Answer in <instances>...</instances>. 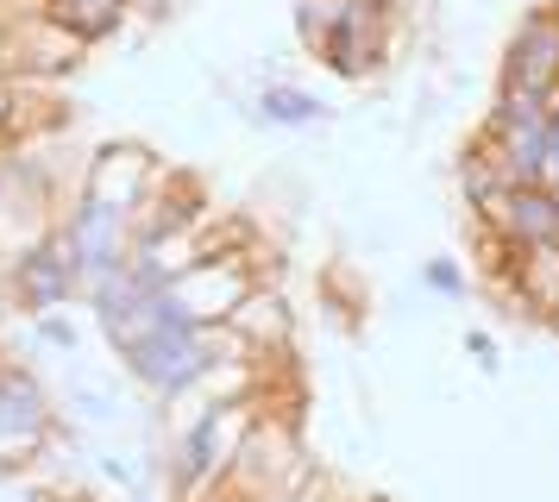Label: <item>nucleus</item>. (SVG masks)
<instances>
[{
	"label": "nucleus",
	"instance_id": "obj_1",
	"mask_svg": "<svg viewBox=\"0 0 559 502\" xmlns=\"http://www.w3.org/2000/svg\"><path fill=\"white\" fill-rule=\"evenodd\" d=\"M258 421V396L252 402H227V408H202L195 421H182L177 452H170V483H177V502H207L221 483H227L233 458L246 446V433Z\"/></svg>",
	"mask_w": 559,
	"mask_h": 502
},
{
	"label": "nucleus",
	"instance_id": "obj_2",
	"mask_svg": "<svg viewBox=\"0 0 559 502\" xmlns=\"http://www.w3.org/2000/svg\"><path fill=\"white\" fill-rule=\"evenodd\" d=\"M120 358H127V371L139 376L145 390H157V396H182V390L214 364V351H207V326L182 321L164 289L152 296V326H145Z\"/></svg>",
	"mask_w": 559,
	"mask_h": 502
},
{
	"label": "nucleus",
	"instance_id": "obj_3",
	"mask_svg": "<svg viewBox=\"0 0 559 502\" xmlns=\"http://www.w3.org/2000/svg\"><path fill=\"white\" fill-rule=\"evenodd\" d=\"M252 264H246V251H227V258H207V264H195V271H182L177 283H164V296H170V308H177L182 321L195 326H221L239 308V301L252 296Z\"/></svg>",
	"mask_w": 559,
	"mask_h": 502
},
{
	"label": "nucleus",
	"instance_id": "obj_4",
	"mask_svg": "<svg viewBox=\"0 0 559 502\" xmlns=\"http://www.w3.org/2000/svg\"><path fill=\"white\" fill-rule=\"evenodd\" d=\"M63 239H70V258H76V271H82V289L132 264V220L120 207L95 201V195H82L76 207H70Z\"/></svg>",
	"mask_w": 559,
	"mask_h": 502
},
{
	"label": "nucleus",
	"instance_id": "obj_5",
	"mask_svg": "<svg viewBox=\"0 0 559 502\" xmlns=\"http://www.w3.org/2000/svg\"><path fill=\"white\" fill-rule=\"evenodd\" d=\"M503 88L547 100L559 113V7H534L528 20L515 25L503 57Z\"/></svg>",
	"mask_w": 559,
	"mask_h": 502
},
{
	"label": "nucleus",
	"instance_id": "obj_6",
	"mask_svg": "<svg viewBox=\"0 0 559 502\" xmlns=\"http://www.w3.org/2000/svg\"><path fill=\"white\" fill-rule=\"evenodd\" d=\"M82 50L88 45H82L76 32H63L45 13H32V20L0 32V57H7V70L20 75V82H57V75H70L82 63Z\"/></svg>",
	"mask_w": 559,
	"mask_h": 502
},
{
	"label": "nucleus",
	"instance_id": "obj_7",
	"mask_svg": "<svg viewBox=\"0 0 559 502\" xmlns=\"http://www.w3.org/2000/svg\"><path fill=\"white\" fill-rule=\"evenodd\" d=\"M76 289H82V271H76V258H70V239L63 232L38 239L32 251H20V264H13V296H20V308L57 314Z\"/></svg>",
	"mask_w": 559,
	"mask_h": 502
},
{
	"label": "nucleus",
	"instance_id": "obj_8",
	"mask_svg": "<svg viewBox=\"0 0 559 502\" xmlns=\"http://www.w3.org/2000/svg\"><path fill=\"white\" fill-rule=\"evenodd\" d=\"M51 440V396L45 383L20 364H0V446L13 452V465Z\"/></svg>",
	"mask_w": 559,
	"mask_h": 502
},
{
	"label": "nucleus",
	"instance_id": "obj_9",
	"mask_svg": "<svg viewBox=\"0 0 559 502\" xmlns=\"http://www.w3.org/2000/svg\"><path fill=\"white\" fill-rule=\"evenodd\" d=\"M157 176H164V164H157L145 145H107L95 151V164H88V189L82 195L107 201V207H120V214H139V201L157 189Z\"/></svg>",
	"mask_w": 559,
	"mask_h": 502
},
{
	"label": "nucleus",
	"instance_id": "obj_10",
	"mask_svg": "<svg viewBox=\"0 0 559 502\" xmlns=\"http://www.w3.org/2000/svg\"><path fill=\"white\" fill-rule=\"evenodd\" d=\"M484 232H497L503 246H559V195L540 182V189H509L497 201V214L478 220Z\"/></svg>",
	"mask_w": 559,
	"mask_h": 502
},
{
	"label": "nucleus",
	"instance_id": "obj_11",
	"mask_svg": "<svg viewBox=\"0 0 559 502\" xmlns=\"http://www.w3.org/2000/svg\"><path fill=\"white\" fill-rule=\"evenodd\" d=\"M221 326H233L258 358H271V351H289V333H296V314H289V301L271 289V283H252V296L233 308Z\"/></svg>",
	"mask_w": 559,
	"mask_h": 502
},
{
	"label": "nucleus",
	"instance_id": "obj_12",
	"mask_svg": "<svg viewBox=\"0 0 559 502\" xmlns=\"http://www.w3.org/2000/svg\"><path fill=\"white\" fill-rule=\"evenodd\" d=\"M195 214H207V201L182 182L177 170L157 176V189L145 201H139V214H132V246H145V239H164V232H177V226H189Z\"/></svg>",
	"mask_w": 559,
	"mask_h": 502
},
{
	"label": "nucleus",
	"instance_id": "obj_13",
	"mask_svg": "<svg viewBox=\"0 0 559 502\" xmlns=\"http://www.w3.org/2000/svg\"><path fill=\"white\" fill-rule=\"evenodd\" d=\"M509 289L515 301H528L534 314H559V246H515L509 251Z\"/></svg>",
	"mask_w": 559,
	"mask_h": 502
},
{
	"label": "nucleus",
	"instance_id": "obj_14",
	"mask_svg": "<svg viewBox=\"0 0 559 502\" xmlns=\"http://www.w3.org/2000/svg\"><path fill=\"white\" fill-rule=\"evenodd\" d=\"M127 13H132V0H45V20H57L63 32H76L82 45L114 38L127 25Z\"/></svg>",
	"mask_w": 559,
	"mask_h": 502
},
{
	"label": "nucleus",
	"instance_id": "obj_15",
	"mask_svg": "<svg viewBox=\"0 0 559 502\" xmlns=\"http://www.w3.org/2000/svg\"><path fill=\"white\" fill-rule=\"evenodd\" d=\"M258 113L271 125H314V120H328V107L314 95H302V88H264L258 95Z\"/></svg>",
	"mask_w": 559,
	"mask_h": 502
},
{
	"label": "nucleus",
	"instance_id": "obj_16",
	"mask_svg": "<svg viewBox=\"0 0 559 502\" xmlns=\"http://www.w3.org/2000/svg\"><path fill=\"white\" fill-rule=\"evenodd\" d=\"M346 13H353V0H296V32L321 50L333 32H340V20H346Z\"/></svg>",
	"mask_w": 559,
	"mask_h": 502
},
{
	"label": "nucleus",
	"instance_id": "obj_17",
	"mask_svg": "<svg viewBox=\"0 0 559 502\" xmlns=\"http://www.w3.org/2000/svg\"><path fill=\"white\" fill-rule=\"evenodd\" d=\"M38 339H45V346H76V326L63 321V314H38Z\"/></svg>",
	"mask_w": 559,
	"mask_h": 502
},
{
	"label": "nucleus",
	"instance_id": "obj_18",
	"mask_svg": "<svg viewBox=\"0 0 559 502\" xmlns=\"http://www.w3.org/2000/svg\"><path fill=\"white\" fill-rule=\"evenodd\" d=\"M428 283L440 289V296H459V289H465V276H459V264H447V258H433V264H428Z\"/></svg>",
	"mask_w": 559,
	"mask_h": 502
},
{
	"label": "nucleus",
	"instance_id": "obj_19",
	"mask_svg": "<svg viewBox=\"0 0 559 502\" xmlns=\"http://www.w3.org/2000/svg\"><path fill=\"white\" fill-rule=\"evenodd\" d=\"M465 346H472V358H478V364H497V351H490V339H484V333H472Z\"/></svg>",
	"mask_w": 559,
	"mask_h": 502
},
{
	"label": "nucleus",
	"instance_id": "obj_20",
	"mask_svg": "<svg viewBox=\"0 0 559 502\" xmlns=\"http://www.w3.org/2000/svg\"><path fill=\"white\" fill-rule=\"evenodd\" d=\"M7 100H13V88L0 82V139H7Z\"/></svg>",
	"mask_w": 559,
	"mask_h": 502
},
{
	"label": "nucleus",
	"instance_id": "obj_21",
	"mask_svg": "<svg viewBox=\"0 0 559 502\" xmlns=\"http://www.w3.org/2000/svg\"><path fill=\"white\" fill-rule=\"evenodd\" d=\"M207 502H246V497H233V490H214V497H207Z\"/></svg>",
	"mask_w": 559,
	"mask_h": 502
},
{
	"label": "nucleus",
	"instance_id": "obj_22",
	"mask_svg": "<svg viewBox=\"0 0 559 502\" xmlns=\"http://www.w3.org/2000/svg\"><path fill=\"white\" fill-rule=\"evenodd\" d=\"M271 502H314V497H302V490H296V497H271Z\"/></svg>",
	"mask_w": 559,
	"mask_h": 502
},
{
	"label": "nucleus",
	"instance_id": "obj_23",
	"mask_svg": "<svg viewBox=\"0 0 559 502\" xmlns=\"http://www.w3.org/2000/svg\"><path fill=\"white\" fill-rule=\"evenodd\" d=\"M0 82H7V57H0Z\"/></svg>",
	"mask_w": 559,
	"mask_h": 502
}]
</instances>
